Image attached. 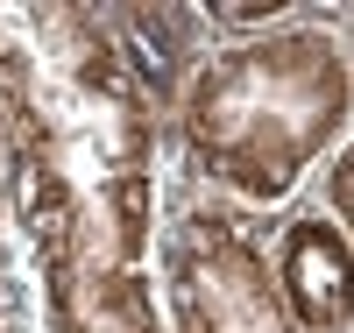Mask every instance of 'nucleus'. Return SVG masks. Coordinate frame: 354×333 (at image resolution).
Instances as JSON below:
<instances>
[{"label":"nucleus","mask_w":354,"mask_h":333,"mask_svg":"<svg viewBox=\"0 0 354 333\" xmlns=\"http://www.w3.org/2000/svg\"><path fill=\"white\" fill-rule=\"evenodd\" d=\"M0 192L57 199L113 262H149L170 128L106 28V0H0Z\"/></svg>","instance_id":"obj_1"},{"label":"nucleus","mask_w":354,"mask_h":333,"mask_svg":"<svg viewBox=\"0 0 354 333\" xmlns=\"http://www.w3.org/2000/svg\"><path fill=\"white\" fill-rule=\"evenodd\" d=\"M347 0H298L270 36L213 43L170 114V170L248 213H283L354 135Z\"/></svg>","instance_id":"obj_2"},{"label":"nucleus","mask_w":354,"mask_h":333,"mask_svg":"<svg viewBox=\"0 0 354 333\" xmlns=\"http://www.w3.org/2000/svg\"><path fill=\"white\" fill-rule=\"evenodd\" d=\"M270 227H277L270 213L213 199L170 170L156 206V249H149L163 326L170 333H290L277 262H270Z\"/></svg>","instance_id":"obj_3"},{"label":"nucleus","mask_w":354,"mask_h":333,"mask_svg":"<svg viewBox=\"0 0 354 333\" xmlns=\"http://www.w3.org/2000/svg\"><path fill=\"white\" fill-rule=\"evenodd\" d=\"M0 206H8V220L28 249V269H36L43 333H170L149 262H113L85 234V220L57 199L0 192Z\"/></svg>","instance_id":"obj_4"},{"label":"nucleus","mask_w":354,"mask_h":333,"mask_svg":"<svg viewBox=\"0 0 354 333\" xmlns=\"http://www.w3.org/2000/svg\"><path fill=\"white\" fill-rule=\"evenodd\" d=\"M270 262H277L290 333H354V241L312 192L277 213Z\"/></svg>","instance_id":"obj_5"},{"label":"nucleus","mask_w":354,"mask_h":333,"mask_svg":"<svg viewBox=\"0 0 354 333\" xmlns=\"http://www.w3.org/2000/svg\"><path fill=\"white\" fill-rule=\"evenodd\" d=\"M106 28H113V43H121L135 85L149 93V107L170 128L192 71L205 64V50H213L205 0H106Z\"/></svg>","instance_id":"obj_6"},{"label":"nucleus","mask_w":354,"mask_h":333,"mask_svg":"<svg viewBox=\"0 0 354 333\" xmlns=\"http://www.w3.org/2000/svg\"><path fill=\"white\" fill-rule=\"evenodd\" d=\"M0 333H43V305H36V269H28V249L0 206Z\"/></svg>","instance_id":"obj_7"},{"label":"nucleus","mask_w":354,"mask_h":333,"mask_svg":"<svg viewBox=\"0 0 354 333\" xmlns=\"http://www.w3.org/2000/svg\"><path fill=\"white\" fill-rule=\"evenodd\" d=\"M298 15V0H270V8H248V0H205V28L213 43H248V36H270Z\"/></svg>","instance_id":"obj_8"},{"label":"nucleus","mask_w":354,"mask_h":333,"mask_svg":"<svg viewBox=\"0 0 354 333\" xmlns=\"http://www.w3.org/2000/svg\"><path fill=\"white\" fill-rule=\"evenodd\" d=\"M312 199L326 206V213L340 220V234L354 241V135H347V142L333 149V163H326V170L312 177Z\"/></svg>","instance_id":"obj_9"},{"label":"nucleus","mask_w":354,"mask_h":333,"mask_svg":"<svg viewBox=\"0 0 354 333\" xmlns=\"http://www.w3.org/2000/svg\"><path fill=\"white\" fill-rule=\"evenodd\" d=\"M347 78H354V28H347Z\"/></svg>","instance_id":"obj_10"},{"label":"nucleus","mask_w":354,"mask_h":333,"mask_svg":"<svg viewBox=\"0 0 354 333\" xmlns=\"http://www.w3.org/2000/svg\"><path fill=\"white\" fill-rule=\"evenodd\" d=\"M0 163H8V156H0Z\"/></svg>","instance_id":"obj_11"}]
</instances>
